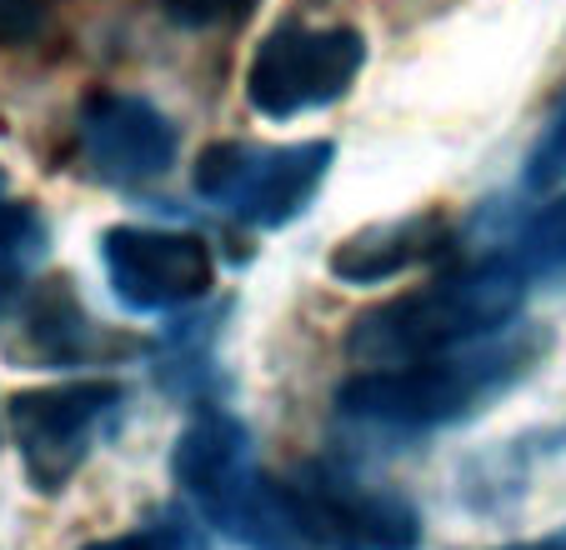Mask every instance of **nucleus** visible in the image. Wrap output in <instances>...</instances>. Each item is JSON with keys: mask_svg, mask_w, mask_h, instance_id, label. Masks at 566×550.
Returning <instances> with one entry per match:
<instances>
[{"mask_svg": "<svg viewBox=\"0 0 566 550\" xmlns=\"http://www.w3.org/2000/svg\"><path fill=\"white\" fill-rule=\"evenodd\" d=\"M546 350H552V330L546 326H506L486 340L411 360V366L356 371L336 401H342V411L352 421L381 425V431L461 425L471 415L492 411L512 385H522L546 360Z\"/></svg>", "mask_w": 566, "mask_h": 550, "instance_id": "f257e3e1", "label": "nucleus"}, {"mask_svg": "<svg viewBox=\"0 0 566 550\" xmlns=\"http://www.w3.org/2000/svg\"><path fill=\"white\" fill-rule=\"evenodd\" d=\"M522 296V275L502 255H486L476 265L447 271L427 286L361 310L346 330V356L356 371H381V366H411V360L471 346L512 326Z\"/></svg>", "mask_w": 566, "mask_h": 550, "instance_id": "f03ea898", "label": "nucleus"}, {"mask_svg": "<svg viewBox=\"0 0 566 550\" xmlns=\"http://www.w3.org/2000/svg\"><path fill=\"white\" fill-rule=\"evenodd\" d=\"M171 470L186 500L231 540H241L251 550H301L286 500H281V480L256 466L251 435L235 415H196L176 441Z\"/></svg>", "mask_w": 566, "mask_h": 550, "instance_id": "7ed1b4c3", "label": "nucleus"}, {"mask_svg": "<svg viewBox=\"0 0 566 550\" xmlns=\"http://www.w3.org/2000/svg\"><path fill=\"white\" fill-rule=\"evenodd\" d=\"M332 140H296V146H256V140H216L196 160V195L231 211L235 221L276 231L291 225L321 191L332 170Z\"/></svg>", "mask_w": 566, "mask_h": 550, "instance_id": "20e7f679", "label": "nucleus"}, {"mask_svg": "<svg viewBox=\"0 0 566 550\" xmlns=\"http://www.w3.org/2000/svg\"><path fill=\"white\" fill-rule=\"evenodd\" d=\"M301 550H417L421 516L407 496L336 466H301L281 480Z\"/></svg>", "mask_w": 566, "mask_h": 550, "instance_id": "39448f33", "label": "nucleus"}, {"mask_svg": "<svg viewBox=\"0 0 566 550\" xmlns=\"http://www.w3.org/2000/svg\"><path fill=\"white\" fill-rule=\"evenodd\" d=\"M366 65V35L352 25H276L256 45L247 101L266 120H291L342 101Z\"/></svg>", "mask_w": 566, "mask_h": 550, "instance_id": "423d86ee", "label": "nucleus"}, {"mask_svg": "<svg viewBox=\"0 0 566 550\" xmlns=\"http://www.w3.org/2000/svg\"><path fill=\"white\" fill-rule=\"evenodd\" d=\"M120 401H126V391L116 381H65L15 395L11 435L31 486L45 496L65 490V480L86 466L101 425L120 411Z\"/></svg>", "mask_w": 566, "mask_h": 550, "instance_id": "0eeeda50", "label": "nucleus"}, {"mask_svg": "<svg viewBox=\"0 0 566 550\" xmlns=\"http://www.w3.org/2000/svg\"><path fill=\"white\" fill-rule=\"evenodd\" d=\"M111 290L130 310H181L191 300H206L216 286V261L201 235L156 231V225H111L101 235Z\"/></svg>", "mask_w": 566, "mask_h": 550, "instance_id": "6e6552de", "label": "nucleus"}, {"mask_svg": "<svg viewBox=\"0 0 566 550\" xmlns=\"http://www.w3.org/2000/svg\"><path fill=\"white\" fill-rule=\"evenodd\" d=\"M81 150L91 170L116 186H140L171 170L176 160V126L166 110H156L140 96H96L81 110Z\"/></svg>", "mask_w": 566, "mask_h": 550, "instance_id": "1a4fd4ad", "label": "nucleus"}, {"mask_svg": "<svg viewBox=\"0 0 566 550\" xmlns=\"http://www.w3.org/2000/svg\"><path fill=\"white\" fill-rule=\"evenodd\" d=\"M447 251H451V221L441 211H417L401 215V221H376L352 231L346 241H336L326 265L346 286H381V281H396L401 271H417V265L437 261Z\"/></svg>", "mask_w": 566, "mask_h": 550, "instance_id": "9d476101", "label": "nucleus"}, {"mask_svg": "<svg viewBox=\"0 0 566 550\" xmlns=\"http://www.w3.org/2000/svg\"><path fill=\"white\" fill-rule=\"evenodd\" d=\"M41 261H45V221L35 215V205L0 195V310H11L25 296Z\"/></svg>", "mask_w": 566, "mask_h": 550, "instance_id": "9b49d317", "label": "nucleus"}, {"mask_svg": "<svg viewBox=\"0 0 566 550\" xmlns=\"http://www.w3.org/2000/svg\"><path fill=\"white\" fill-rule=\"evenodd\" d=\"M496 255H502L522 281H542V275L566 271V195L542 205Z\"/></svg>", "mask_w": 566, "mask_h": 550, "instance_id": "f8f14e48", "label": "nucleus"}, {"mask_svg": "<svg viewBox=\"0 0 566 550\" xmlns=\"http://www.w3.org/2000/svg\"><path fill=\"white\" fill-rule=\"evenodd\" d=\"M86 550H211L206 530L196 526L181 510H160V516L140 520L136 530H120V536H106Z\"/></svg>", "mask_w": 566, "mask_h": 550, "instance_id": "ddd939ff", "label": "nucleus"}, {"mask_svg": "<svg viewBox=\"0 0 566 550\" xmlns=\"http://www.w3.org/2000/svg\"><path fill=\"white\" fill-rule=\"evenodd\" d=\"M562 180H566V101L556 106L552 126L536 140L532 160H526V186H532V191H552Z\"/></svg>", "mask_w": 566, "mask_h": 550, "instance_id": "4468645a", "label": "nucleus"}, {"mask_svg": "<svg viewBox=\"0 0 566 550\" xmlns=\"http://www.w3.org/2000/svg\"><path fill=\"white\" fill-rule=\"evenodd\" d=\"M256 0H160V11L171 15L176 25H191V31H206V25H226L251 15Z\"/></svg>", "mask_w": 566, "mask_h": 550, "instance_id": "2eb2a0df", "label": "nucleus"}, {"mask_svg": "<svg viewBox=\"0 0 566 550\" xmlns=\"http://www.w3.org/2000/svg\"><path fill=\"white\" fill-rule=\"evenodd\" d=\"M45 25L41 0H0V45H25Z\"/></svg>", "mask_w": 566, "mask_h": 550, "instance_id": "dca6fc26", "label": "nucleus"}, {"mask_svg": "<svg viewBox=\"0 0 566 550\" xmlns=\"http://www.w3.org/2000/svg\"><path fill=\"white\" fill-rule=\"evenodd\" d=\"M506 550H566V526L552 530V536H542V540H522V546H506Z\"/></svg>", "mask_w": 566, "mask_h": 550, "instance_id": "f3484780", "label": "nucleus"}]
</instances>
